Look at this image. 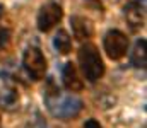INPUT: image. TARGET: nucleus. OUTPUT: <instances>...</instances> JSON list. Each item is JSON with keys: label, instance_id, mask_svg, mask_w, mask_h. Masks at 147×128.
Listing matches in <instances>:
<instances>
[{"label": "nucleus", "instance_id": "1", "mask_svg": "<svg viewBox=\"0 0 147 128\" xmlns=\"http://www.w3.org/2000/svg\"><path fill=\"white\" fill-rule=\"evenodd\" d=\"M77 60L82 70V75L87 82H98L105 75V62L99 55V50L92 43H86L79 48Z\"/></svg>", "mask_w": 147, "mask_h": 128}, {"label": "nucleus", "instance_id": "2", "mask_svg": "<svg viewBox=\"0 0 147 128\" xmlns=\"http://www.w3.org/2000/svg\"><path fill=\"white\" fill-rule=\"evenodd\" d=\"M46 104L51 115L60 120H70L74 116H77L82 109V101L79 97H75L72 94L62 96L60 90H55L51 96H46Z\"/></svg>", "mask_w": 147, "mask_h": 128}, {"label": "nucleus", "instance_id": "3", "mask_svg": "<svg viewBox=\"0 0 147 128\" xmlns=\"http://www.w3.org/2000/svg\"><path fill=\"white\" fill-rule=\"evenodd\" d=\"M22 65H24V70L28 72V75L33 80H41L45 77V74H46V67H48L45 55L36 46H31V48H28L24 51Z\"/></svg>", "mask_w": 147, "mask_h": 128}, {"label": "nucleus", "instance_id": "4", "mask_svg": "<svg viewBox=\"0 0 147 128\" xmlns=\"http://www.w3.org/2000/svg\"><path fill=\"white\" fill-rule=\"evenodd\" d=\"M103 46H105V51H106L108 58H111V60H120L128 51V38L121 31L111 29V31H108L105 34Z\"/></svg>", "mask_w": 147, "mask_h": 128}, {"label": "nucleus", "instance_id": "5", "mask_svg": "<svg viewBox=\"0 0 147 128\" xmlns=\"http://www.w3.org/2000/svg\"><path fill=\"white\" fill-rule=\"evenodd\" d=\"M63 17V9L60 3L57 2H50L46 5H43L39 9V14H38V29L41 33H48L50 29H53Z\"/></svg>", "mask_w": 147, "mask_h": 128}, {"label": "nucleus", "instance_id": "6", "mask_svg": "<svg viewBox=\"0 0 147 128\" xmlns=\"http://www.w3.org/2000/svg\"><path fill=\"white\" fill-rule=\"evenodd\" d=\"M62 82L72 92H79L84 87L80 77H79V72H77V68H75L74 63H65L63 65V68H62Z\"/></svg>", "mask_w": 147, "mask_h": 128}, {"label": "nucleus", "instance_id": "7", "mask_svg": "<svg viewBox=\"0 0 147 128\" xmlns=\"http://www.w3.org/2000/svg\"><path fill=\"white\" fill-rule=\"evenodd\" d=\"M70 24H72L74 36L77 40H87L92 36V24L89 19H86L82 15H74V17H70Z\"/></svg>", "mask_w": 147, "mask_h": 128}, {"label": "nucleus", "instance_id": "8", "mask_svg": "<svg viewBox=\"0 0 147 128\" xmlns=\"http://www.w3.org/2000/svg\"><path fill=\"white\" fill-rule=\"evenodd\" d=\"M125 17H127V22L134 29L142 27L144 26V9L140 7V2H130L125 7Z\"/></svg>", "mask_w": 147, "mask_h": 128}, {"label": "nucleus", "instance_id": "9", "mask_svg": "<svg viewBox=\"0 0 147 128\" xmlns=\"http://www.w3.org/2000/svg\"><path fill=\"white\" fill-rule=\"evenodd\" d=\"M147 43L144 38H140V40H137L135 44H134V50H132V53H130V62H132V65L134 67H137V68H146V63H147V50H146Z\"/></svg>", "mask_w": 147, "mask_h": 128}, {"label": "nucleus", "instance_id": "10", "mask_svg": "<svg viewBox=\"0 0 147 128\" xmlns=\"http://www.w3.org/2000/svg\"><path fill=\"white\" fill-rule=\"evenodd\" d=\"M53 46H55V50H57L58 53H62V55L70 53V50H72V38L69 36V33H67L65 29H60V31L55 34V38H53Z\"/></svg>", "mask_w": 147, "mask_h": 128}, {"label": "nucleus", "instance_id": "11", "mask_svg": "<svg viewBox=\"0 0 147 128\" xmlns=\"http://www.w3.org/2000/svg\"><path fill=\"white\" fill-rule=\"evenodd\" d=\"M10 41V33L3 27H0V48H5Z\"/></svg>", "mask_w": 147, "mask_h": 128}, {"label": "nucleus", "instance_id": "12", "mask_svg": "<svg viewBox=\"0 0 147 128\" xmlns=\"http://www.w3.org/2000/svg\"><path fill=\"white\" fill-rule=\"evenodd\" d=\"M84 128H103V127L99 125V121H98V120L91 118V120H87V121L84 123Z\"/></svg>", "mask_w": 147, "mask_h": 128}]
</instances>
